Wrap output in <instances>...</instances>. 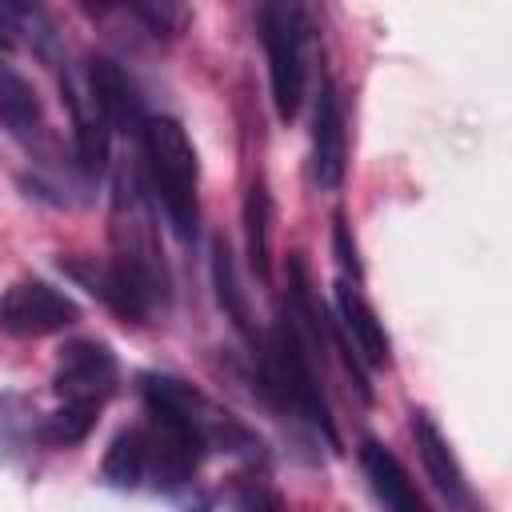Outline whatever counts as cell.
<instances>
[{"label": "cell", "instance_id": "obj_7", "mask_svg": "<svg viewBox=\"0 0 512 512\" xmlns=\"http://www.w3.org/2000/svg\"><path fill=\"white\" fill-rule=\"evenodd\" d=\"M76 320H80L76 300L40 276H24L0 292V328L8 336L36 340V336H52V332L72 328Z\"/></svg>", "mask_w": 512, "mask_h": 512}, {"label": "cell", "instance_id": "obj_14", "mask_svg": "<svg viewBox=\"0 0 512 512\" xmlns=\"http://www.w3.org/2000/svg\"><path fill=\"white\" fill-rule=\"evenodd\" d=\"M100 476H104L116 492H136V488H144V480H148V444H144V424L124 428V432L108 444L104 464H100Z\"/></svg>", "mask_w": 512, "mask_h": 512}, {"label": "cell", "instance_id": "obj_5", "mask_svg": "<svg viewBox=\"0 0 512 512\" xmlns=\"http://www.w3.org/2000/svg\"><path fill=\"white\" fill-rule=\"evenodd\" d=\"M264 56H268V84L280 120H296L304 92H308V12L292 0H268L256 8Z\"/></svg>", "mask_w": 512, "mask_h": 512}, {"label": "cell", "instance_id": "obj_6", "mask_svg": "<svg viewBox=\"0 0 512 512\" xmlns=\"http://www.w3.org/2000/svg\"><path fill=\"white\" fill-rule=\"evenodd\" d=\"M52 388L64 404H76V408H92L100 412L116 388H120V360L116 352L96 340V336H80V340H68L56 356V372H52Z\"/></svg>", "mask_w": 512, "mask_h": 512}, {"label": "cell", "instance_id": "obj_4", "mask_svg": "<svg viewBox=\"0 0 512 512\" xmlns=\"http://www.w3.org/2000/svg\"><path fill=\"white\" fill-rule=\"evenodd\" d=\"M140 392H144L148 412L176 420L204 452H232V456H248V460L260 456V436L240 416H232L212 396H204L196 384L168 376V372H144Z\"/></svg>", "mask_w": 512, "mask_h": 512}, {"label": "cell", "instance_id": "obj_17", "mask_svg": "<svg viewBox=\"0 0 512 512\" xmlns=\"http://www.w3.org/2000/svg\"><path fill=\"white\" fill-rule=\"evenodd\" d=\"M268 216H272L268 192H264V184H252L248 188V200H244V236H248V260H252V268H256L260 280L268 276V252H272Z\"/></svg>", "mask_w": 512, "mask_h": 512}, {"label": "cell", "instance_id": "obj_9", "mask_svg": "<svg viewBox=\"0 0 512 512\" xmlns=\"http://www.w3.org/2000/svg\"><path fill=\"white\" fill-rule=\"evenodd\" d=\"M412 436H416V452H420V464L428 472V480L436 484V492L456 508V512H476V496H472V484L448 444V436L436 428V420L428 412H412Z\"/></svg>", "mask_w": 512, "mask_h": 512}, {"label": "cell", "instance_id": "obj_11", "mask_svg": "<svg viewBox=\"0 0 512 512\" xmlns=\"http://www.w3.org/2000/svg\"><path fill=\"white\" fill-rule=\"evenodd\" d=\"M0 128L12 140H20L24 148H36L48 140L44 104H40L32 80L16 64H8L4 56H0Z\"/></svg>", "mask_w": 512, "mask_h": 512}, {"label": "cell", "instance_id": "obj_16", "mask_svg": "<svg viewBox=\"0 0 512 512\" xmlns=\"http://www.w3.org/2000/svg\"><path fill=\"white\" fill-rule=\"evenodd\" d=\"M212 284H216V300L224 308V316L232 320V328L240 336H256L252 328V304H248V292L240 288V272H236V260H232V248L224 236L212 240Z\"/></svg>", "mask_w": 512, "mask_h": 512}, {"label": "cell", "instance_id": "obj_8", "mask_svg": "<svg viewBox=\"0 0 512 512\" xmlns=\"http://www.w3.org/2000/svg\"><path fill=\"white\" fill-rule=\"evenodd\" d=\"M60 88H64V104H68V116H72V144H76V168L92 180L108 168V148H112V124L108 116L100 112L88 80H84V68L80 72H64L60 76Z\"/></svg>", "mask_w": 512, "mask_h": 512}, {"label": "cell", "instance_id": "obj_3", "mask_svg": "<svg viewBox=\"0 0 512 512\" xmlns=\"http://www.w3.org/2000/svg\"><path fill=\"white\" fill-rule=\"evenodd\" d=\"M260 380L272 404H280L284 412L316 428L328 444H336V424H332V412H328V400L316 376V352L288 312H280V320L268 332V344L260 352Z\"/></svg>", "mask_w": 512, "mask_h": 512}, {"label": "cell", "instance_id": "obj_2", "mask_svg": "<svg viewBox=\"0 0 512 512\" xmlns=\"http://www.w3.org/2000/svg\"><path fill=\"white\" fill-rule=\"evenodd\" d=\"M136 136H140L144 180H148L152 196L160 200L172 232L180 240H192L196 220H200V196H196L200 160H196V148H192L188 132L172 116H144Z\"/></svg>", "mask_w": 512, "mask_h": 512}, {"label": "cell", "instance_id": "obj_15", "mask_svg": "<svg viewBox=\"0 0 512 512\" xmlns=\"http://www.w3.org/2000/svg\"><path fill=\"white\" fill-rule=\"evenodd\" d=\"M0 44H24L44 60H56V28L44 8L0 0Z\"/></svg>", "mask_w": 512, "mask_h": 512}, {"label": "cell", "instance_id": "obj_18", "mask_svg": "<svg viewBox=\"0 0 512 512\" xmlns=\"http://www.w3.org/2000/svg\"><path fill=\"white\" fill-rule=\"evenodd\" d=\"M96 424V412L92 408H76V404H60L52 416H44L40 424V440L44 444H56V448H72L80 444Z\"/></svg>", "mask_w": 512, "mask_h": 512}, {"label": "cell", "instance_id": "obj_20", "mask_svg": "<svg viewBox=\"0 0 512 512\" xmlns=\"http://www.w3.org/2000/svg\"><path fill=\"white\" fill-rule=\"evenodd\" d=\"M332 248H336V264H340V276L344 280H364V264H360V252H356V240H352V232H348V220L336 212V220H332Z\"/></svg>", "mask_w": 512, "mask_h": 512}, {"label": "cell", "instance_id": "obj_10", "mask_svg": "<svg viewBox=\"0 0 512 512\" xmlns=\"http://www.w3.org/2000/svg\"><path fill=\"white\" fill-rule=\"evenodd\" d=\"M348 168V132H344V104L332 84H320L316 116H312V176L320 188L336 192Z\"/></svg>", "mask_w": 512, "mask_h": 512}, {"label": "cell", "instance_id": "obj_21", "mask_svg": "<svg viewBox=\"0 0 512 512\" xmlns=\"http://www.w3.org/2000/svg\"><path fill=\"white\" fill-rule=\"evenodd\" d=\"M236 508H240V512H288V508H284V500H280V496H276L268 484H260V480L240 484Z\"/></svg>", "mask_w": 512, "mask_h": 512}, {"label": "cell", "instance_id": "obj_19", "mask_svg": "<svg viewBox=\"0 0 512 512\" xmlns=\"http://www.w3.org/2000/svg\"><path fill=\"white\" fill-rule=\"evenodd\" d=\"M128 12L152 32V36H180V28L192 20V12L184 4L172 0H132Z\"/></svg>", "mask_w": 512, "mask_h": 512}, {"label": "cell", "instance_id": "obj_13", "mask_svg": "<svg viewBox=\"0 0 512 512\" xmlns=\"http://www.w3.org/2000/svg\"><path fill=\"white\" fill-rule=\"evenodd\" d=\"M360 468L376 492V500L388 508V512H428L424 496L416 492V484L408 480L404 464L392 456V448H384L380 440H360Z\"/></svg>", "mask_w": 512, "mask_h": 512}, {"label": "cell", "instance_id": "obj_1", "mask_svg": "<svg viewBox=\"0 0 512 512\" xmlns=\"http://www.w3.org/2000/svg\"><path fill=\"white\" fill-rule=\"evenodd\" d=\"M108 236H112V256L104 264L96 260H64L60 268L68 276H76L96 300H104L116 316L124 320H152L156 312L168 308L172 296V276L160 252V236H156V216L144 192V180L136 168H120L116 172V188H112V220H108Z\"/></svg>", "mask_w": 512, "mask_h": 512}, {"label": "cell", "instance_id": "obj_12", "mask_svg": "<svg viewBox=\"0 0 512 512\" xmlns=\"http://www.w3.org/2000/svg\"><path fill=\"white\" fill-rule=\"evenodd\" d=\"M84 80H88V88H92V96H96V104H100V112L108 116L112 128H136L140 132V124H144L140 92H136L132 76L116 60L92 56L84 64Z\"/></svg>", "mask_w": 512, "mask_h": 512}]
</instances>
